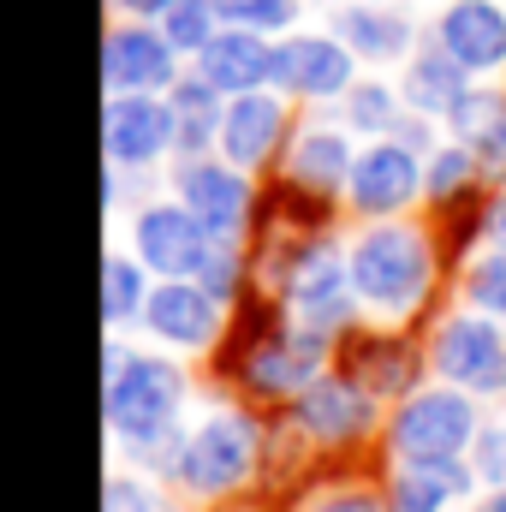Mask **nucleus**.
Listing matches in <instances>:
<instances>
[{
    "mask_svg": "<svg viewBox=\"0 0 506 512\" xmlns=\"http://www.w3.org/2000/svg\"><path fill=\"white\" fill-rule=\"evenodd\" d=\"M179 405H185V370L173 358H126L108 376V429L137 447V459L179 465L185 435H179Z\"/></svg>",
    "mask_w": 506,
    "mask_h": 512,
    "instance_id": "obj_1",
    "label": "nucleus"
},
{
    "mask_svg": "<svg viewBox=\"0 0 506 512\" xmlns=\"http://www.w3.org/2000/svg\"><path fill=\"white\" fill-rule=\"evenodd\" d=\"M429 280H435V256L423 245V233H411L399 221L370 227L352 251V286L376 310H411L429 292Z\"/></svg>",
    "mask_w": 506,
    "mask_h": 512,
    "instance_id": "obj_2",
    "label": "nucleus"
},
{
    "mask_svg": "<svg viewBox=\"0 0 506 512\" xmlns=\"http://www.w3.org/2000/svg\"><path fill=\"white\" fill-rule=\"evenodd\" d=\"M483 435L477 423V405L465 387H429V393H411L393 417V453L399 465L405 459H447V453H465L471 441Z\"/></svg>",
    "mask_w": 506,
    "mask_h": 512,
    "instance_id": "obj_3",
    "label": "nucleus"
},
{
    "mask_svg": "<svg viewBox=\"0 0 506 512\" xmlns=\"http://www.w3.org/2000/svg\"><path fill=\"white\" fill-rule=\"evenodd\" d=\"M256 465V423L245 411H215L197 435H185V453L173 465V477L191 495H227L251 477Z\"/></svg>",
    "mask_w": 506,
    "mask_h": 512,
    "instance_id": "obj_4",
    "label": "nucleus"
},
{
    "mask_svg": "<svg viewBox=\"0 0 506 512\" xmlns=\"http://www.w3.org/2000/svg\"><path fill=\"white\" fill-rule=\"evenodd\" d=\"M429 364L465 393H501L506 387V340L495 322L483 316H453L441 322L435 346H429Z\"/></svg>",
    "mask_w": 506,
    "mask_h": 512,
    "instance_id": "obj_5",
    "label": "nucleus"
},
{
    "mask_svg": "<svg viewBox=\"0 0 506 512\" xmlns=\"http://www.w3.org/2000/svg\"><path fill=\"white\" fill-rule=\"evenodd\" d=\"M173 191L215 239H239L251 221V185H245V167H233V161L185 155V167L173 173Z\"/></svg>",
    "mask_w": 506,
    "mask_h": 512,
    "instance_id": "obj_6",
    "label": "nucleus"
},
{
    "mask_svg": "<svg viewBox=\"0 0 506 512\" xmlns=\"http://www.w3.org/2000/svg\"><path fill=\"white\" fill-rule=\"evenodd\" d=\"M286 298L298 304V322L334 334L352 322L358 310V286H352V262H340V251L310 245L298 251V262H286Z\"/></svg>",
    "mask_w": 506,
    "mask_h": 512,
    "instance_id": "obj_7",
    "label": "nucleus"
},
{
    "mask_svg": "<svg viewBox=\"0 0 506 512\" xmlns=\"http://www.w3.org/2000/svg\"><path fill=\"white\" fill-rule=\"evenodd\" d=\"M102 143H108L114 167H149L155 155H167L179 143V114H173V102H155L149 90H114Z\"/></svg>",
    "mask_w": 506,
    "mask_h": 512,
    "instance_id": "obj_8",
    "label": "nucleus"
},
{
    "mask_svg": "<svg viewBox=\"0 0 506 512\" xmlns=\"http://www.w3.org/2000/svg\"><path fill=\"white\" fill-rule=\"evenodd\" d=\"M352 72H358V54L340 36H286V42H274V84L286 96H310V102L346 96L358 84Z\"/></svg>",
    "mask_w": 506,
    "mask_h": 512,
    "instance_id": "obj_9",
    "label": "nucleus"
},
{
    "mask_svg": "<svg viewBox=\"0 0 506 512\" xmlns=\"http://www.w3.org/2000/svg\"><path fill=\"white\" fill-rule=\"evenodd\" d=\"M292 417H298L304 435L340 447V441H358V435L376 423V393L358 387V382H346V376H316L310 387L292 393Z\"/></svg>",
    "mask_w": 506,
    "mask_h": 512,
    "instance_id": "obj_10",
    "label": "nucleus"
},
{
    "mask_svg": "<svg viewBox=\"0 0 506 512\" xmlns=\"http://www.w3.org/2000/svg\"><path fill=\"white\" fill-rule=\"evenodd\" d=\"M209 245H215V233H209L185 203H155V209L137 215V256H143V268H155V274H167V280L197 274L203 256H209Z\"/></svg>",
    "mask_w": 506,
    "mask_h": 512,
    "instance_id": "obj_11",
    "label": "nucleus"
},
{
    "mask_svg": "<svg viewBox=\"0 0 506 512\" xmlns=\"http://www.w3.org/2000/svg\"><path fill=\"white\" fill-rule=\"evenodd\" d=\"M102 78L108 90H173L179 84V48L167 42V30H149V24H120L108 36V54H102Z\"/></svg>",
    "mask_w": 506,
    "mask_h": 512,
    "instance_id": "obj_12",
    "label": "nucleus"
},
{
    "mask_svg": "<svg viewBox=\"0 0 506 512\" xmlns=\"http://www.w3.org/2000/svg\"><path fill=\"white\" fill-rule=\"evenodd\" d=\"M417 191H423V161L399 137H381L376 149L358 155V167H352V203H358V215H399Z\"/></svg>",
    "mask_w": 506,
    "mask_h": 512,
    "instance_id": "obj_13",
    "label": "nucleus"
},
{
    "mask_svg": "<svg viewBox=\"0 0 506 512\" xmlns=\"http://www.w3.org/2000/svg\"><path fill=\"white\" fill-rule=\"evenodd\" d=\"M322 358H328V334L310 328V322H298V328L262 340L245 358V382L256 393H298V387H310L322 376Z\"/></svg>",
    "mask_w": 506,
    "mask_h": 512,
    "instance_id": "obj_14",
    "label": "nucleus"
},
{
    "mask_svg": "<svg viewBox=\"0 0 506 512\" xmlns=\"http://www.w3.org/2000/svg\"><path fill=\"white\" fill-rule=\"evenodd\" d=\"M143 322L167 340V346H209L215 340V328H221V298L203 286V280H167V286H155L149 292V304H143Z\"/></svg>",
    "mask_w": 506,
    "mask_h": 512,
    "instance_id": "obj_15",
    "label": "nucleus"
},
{
    "mask_svg": "<svg viewBox=\"0 0 506 512\" xmlns=\"http://www.w3.org/2000/svg\"><path fill=\"white\" fill-rule=\"evenodd\" d=\"M435 36L465 72H501L506 66V12L495 0H453L441 12Z\"/></svg>",
    "mask_w": 506,
    "mask_h": 512,
    "instance_id": "obj_16",
    "label": "nucleus"
},
{
    "mask_svg": "<svg viewBox=\"0 0 506 512\" xmlns=\"http://www.w3.org/2000/svg\"><path fill=\"white\" fill-rule=\"evenodd\" d=\"M197 72H203L221 96H245V90L274 84V48H268V36H262V30L221 24V36L197 54Z\"/></svg>",
    "mask_w": 506,
    "mask_h": 512,
    "instance_id": "obj_17",
    "label": "nucleus"
},
{
    "mask_svg": "<svg viewBox=\"0 0 506 512\" xmlns=\"http://www.w3.org/2000/svg\"><path fill=\"white\" fill-rule=\"evenodd\" d=\"M286 137V102L280 96H262V90H245L227 102V120H221V149L233 167H262Z\"/></svg>",
    "mask_w": 506,
    "mask_h": 512,
    "instance_id": "obj_18",
    "label": "nucleus"
},
{
    "mask_svg": "<svg viewBox=\"0 0 506 512\" xmlns=\"http://www.w3.org/2000/svg\"><path fill=\"white\" fill-rule=\"evenodd\" d=\"M471 489V465L465 453L447 459H405V471L387 489V512H447V501H459Z\"/></svg>",
    "mask_w": 506,
    "mask_h": 512,
    "instance_id": "obj_19",
    "label": "nucleus"
},
{
    "mask_svg": "<svg viewBox=\"0 0 506 512\" xmlns=\"http://www.w3.org/2000/svg\"><path fill=\"white\" fill-rule=\"evenodd\" d=\"M465 90H471V72L441 48V36H435V42L411 60V72H405V102H411L417 114H429V120H447Z\"/></svg>",
    "mask_w": 506,
    "mask_h": 512,
    "instance_id": "obj_20",
    "label": "nucleus"
},
{
    "mask_svg": "<svg viewBox=\"0 0 506 512\" xmlns=\"http://www.w3.org/2000/svg\"><path fill=\"white\" fill-rule=\"evenodd\" d=\"M334 36L358 60H399L411 48V18L387 12V6H340L334 12Z\"/></svg>",
    "mask_w": 506,
    "mask_h": 512,
    "instance_id": "obj_21",
    "label": "nucleus"
},
{
    "mask_svg": "<svg viewBox=\"0 0 506 512\" xmlns=\"http://www.w3.org/2000/svg\"><path fill=\"white\" fill-rule=\"evenodd\" d=\"M447 126L459 131V143L477 149L483 173H506V96L501 90H465L459 108L447 114Z\"/></svg>",
    "mask_w": 506,
    "mask_h": 512,
    "instance_id": "obj_22",
    "label": "nucleus"
},
{
    "mask_svg": "<svg viewBox=\"0 0 506 512\" xmlns=\"http://www.w3.org/2000/svg\"><path fill=\"white\" fill-rule=\"evenodd\" d=\"M167 102H173V114H179V149L185 155H203L209 143H221V120H227V102H221V90L197 72V78H179L173 90H167Z\"/></svg>",
    "mask_w": 506,
    "mask_h": 512,
    "instance_id": "obj_23",
    "label": "nucleus"
},
{
    "mask_svg": "<svg viewBox=\"0 0 506 512\" xmlns=\"http://www.w3.org/2000/svg\"><path fill=\"white\" fill-rule=\"evenodd\" d=\"M352 167H358V155H352V143H346L340 131H304L298 149H292V179L310 185V191H340V185H352Z\"/></svg>",
    "mask_w": 506,
    "mask_h": 512,
    "instance_id": "obj_24",
    "label": "nucleus"
},
{
    "mask_svg": "<svg viewBox=\"0 0 506 512\" xmlns=\"http://www.w3.org/2000/svg\"><path fill=\"white\" fill-rule=\"evenodd\" d=\"M221 6L215 0H173L167 12H161V30H167V42L179 48V54H203L215 36H221Z\"/></svg>",
    "mask_w": 506,
    "mask_h": 512,
    "instance_id": "obj_25",
    "label": "nucleus"
},
{
    "mask_svg": "<svg viewBox=\"0 0 506 512\" xmlns=\"http://www.w3.org/2000/svg\"><path fill=\"white\" fill-rule=\"evenodd\" d=\"M358 376L370 393H399L417 376V358L405 340H370V346H358Z\"/></svg>",
    "mask_w": 506,
    "mask_h": 512,
    "instance_id": "obj_26",
    "label": "nucleus"
},
{
    "mask_svg": "<svg viewBox=\"0 0 506 512\" xmlns=\"http://www.w3.org/2000/svg\"><path fill=\"white\" fill-rule=\"evenodd\" d=\"M149 292H143V262L131 256H108L102 268V316L108 322H126V316H143Z\"/></svg>",
    "mask_w": 506,
    "mask_h": 512,
    "instance_id": "obj_27",
    "label": "nucleus"
},
{
    "mask_svg": "<svg viewBox=\"0 0 506 512\" xmlns=\"http://www.w3.org/2000/svg\"><path fill=\"white\" fill-rule=\"evenodd\" d=\"M477 149L471 143H447V149H435L429 155V167H423V191L429 197H453V191H465L471 179H477Z\"/></svg>",
    "mask_w": 506,
    "mask_h": 512,
    "instance_id": "obj_28",
    "label": "nucleus"
},
{
    "mask_svg": "<svg viewBox=\"0 0 506 512\" xmlns=\"http://www.w3.org/2000/svg\"><path fill=\"white\" fill-rule=\"evenodd\" d=\"M227 24H245V30H286L298 18V0H215Z\"/></svg>",
    "mask_w": 506,
    "mask_h": 512,
    "instance_id": "obj_29",
    "label": "nucleus"
},
{
    "mask_svg": "<svg viewBox=\"0 0 506 512\" xmlns=\"http://www.w3.org/2000/svg\"><path fill=\"white\" fill-rule=\"evenodd\" d=\"M346 120L358 131H393V90L387 84H352L346 90Z\"/></svg>",
    "mask_w": 506,
    "mask_h": 512,
    "instance_id": "obj_30",
    "label": "nucleus"
},
{
    "mask_svg": "<svg viewBox=\"0 0 506 512\" xmlns=\"http://www.w3.org/2000/svg\"><path fill=\"white\" fill-rule=\"evenodd\" d=\"M465 292H471L477 310H489V316H501L506 322V251L483 256V262L465 274Z\"/></svg>",
    "mask_w": 506,
    "mask_h": 512,
    "instance_id": "obj_31",
    "label": "nucleus"
},
{
    "mask_svg": "<svg viewBox=\"0 0 506 512\" xmlns=\"http://www.w3.org/2000/svg\"><path fill=\"white\" fill-rule=\"evenodd\" d=\"M239 268H245V262L233 251V239H215L209 256H203V268H197V280H203L215 298H233V292H239Z\"/></svg>",
    "mask_w": 506,
    "mask_h": 512,
    "instance_id": "obj_32",
    "label": "nucleus"
},
{
    "mask_svg": "<svg viewBox=\"0 0 506 512\" xmlns=\"http://www.w3.org/2000/svg\"><path fill=\"white\" fill-rule=\"evenodd\" d=\"M102 512H173L149 483H137V477H114L108 483V501H102Z\"/></svg>",
    "mask_w": 506,
    "mask_h": 512,
    "instance_id": "obj_33",
    "label": "nucleus"
},
{
    "mask_svg": "<svg viewBox=\"0 0 506 512\" xmlns=\"http://www.w3.org/2000/svg\"><path fill=\"white\" fill-rule=\"evenodd\" d=\"M477 477H489V483H506V435H495V429H483L477 435Z\"/></svg>",
    "mask_w": 506,
    "mask_h": 512,
    "instance_id": "obj_34",
    "label": "nucleus"
},
{
    "mask_svg": "<svg viewBox=\"0 0 506 512\" xmlns=\"http://www.w3.org/2000/svg\"><path fill=\"white\" fill-rule=\"evenodd\" d=\"M387 137H399V143H405V149H417V155L435 143V131H429V114H417V120H393V131H387Z\"/></svg>",
    "mask_w": 506,
    "mask_h": 512,
    "instance_id": "obj_35",
    "label": "nucleus"
},
{
    "mask_svg": "<svg viewBox=\"0 0 506 512\" xmlns=\"http://www.w3.org/2000/svg\"><path fill=\"white\" fill-rule=\"evenodd\" d=\"M316 512H381V501H370V495H340V501H322Z\"/></svg>",
    "mask_w": 506,
    "mask_h": 512,
    "instance_id": "obj_36",
    "label": "nucleus"
},
{
    "mask_svg": "<svg viewBox=\"0 0 506 512\" xmlns=\"http://www.w3.org/2000/svg\"><path fill=\"white\" fill-rule=\"evenodd\" d=\"M114 6H120V12H131V18H161L173 0H114Z\"/></svg>",
    "mask_w": 506,
    "mask_h": 512,
    "instance_id": "obj_37",
    "label": "nucleus"
},
{
    "mask_svg": "<svg viewBox=\"0 0 506 512\" xmlns=\"http://www.w3.org/2000/svg\"><path fill=\"white\" fill-rule=\"evenodd\" d=\"M477 512H506V489H495V495H483V501H477Z\"/></svg>",
    "mask_w": 506,
    "mask_h": 512,
    "instance_id": "obj_38",
    "label": "nucleus"
},
{
    "mask_svg": "<svg viewBox=\"0 0 506 512\" xmlns=\"http://www.w3.org/2000/svg\"><path fill=\"white\" fill-rule=\"evenodd\" d=\"M489 227H495V239H506V197L495 203V215H489Z\"/></svg>",
    "mask_w": 506,
    "mask_h": 512,
    "instance_id": "obj_39",
    "label": "nucleus"
}]
</instances>
